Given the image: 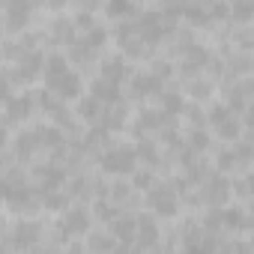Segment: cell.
I'll use <instances>...</instances> for the list:
<instances>
[{"instance_id":"6da1fadb","label":"cell","mask_w":254,"mask_h":254,"mask_svg":"<svg viewBox=\"0 0 254 254\" xmlns=\"http://www.w3.org/2000/svg\"><path fill=\"white\" fill-rule=\"evenodd\" d=\"M48 87L51 93H57L60 99H78L81 96V78L75 72H69V66L48 72Z\"/></svg>"},{"instance_id":"7a4b0ae2","label":"cell","mask_w":254,"mask_h":254,"mask_svg":"<svg viewBox=\"0 0 254 254\" xmlns=\"http://www.w3.org/2000/svg\"><path fill=\"white\" fill-rule=\"evenodd\" d=\"M135 159H138L135 150L117 147V150H108V153H105L102 168H105L108 174H132V171H135Z\"/></svg>"},{"instance_id":"3957f363","label":"cell","mask_w":254,"mask_h":254,"mask_svg":"<svg viewBox=\"0 0 254 254\" xmlns=\"http://www.w3.org/2000/svg\"><path fill=\"white\" fill-rule=\"evenodd\" d=\"M150 206H153L159 215L171 218V215H177V194H174L168 186H159V189L150 191Z\"/></svg>"},{"instance_id":"277c9868","label":"cell","mask_w":254,"mask_h":254,"mask_svg":"<svg viewBox=\"0 0 254 254\" xmlns=\"http://www.w3.org/2000/svg\"><path fill=\"white\" fill-rule=\"evenodd\" d=\"M209 120H212V126L221 132V138H239V120L233 117V111H227V108H215L212 114H209Z\"/></svg>"},{"instance_id":"5b68a950","label":"cell","mask_w":254,"mask_h":254,"mask_svg":"<svg viewBox=\"0 0 254 254\" xmlns=\"http://www.w3.org/2000/svg\"><path fill=\"white\" fill-rule=\"evenodd\" d=\"M30 6H33V0H9V9H6V24L12 30H21L30 18Z\"/></svg>"},{"instance_id":"8992f818","label":"cell","mask_w":254,"mask_h":254,"mask_svg":"<svg viewBox=\"0 0 254 254\" xmlns=\"http://www.w3.org/2000/svg\"><path fill=\"white\" fill-rule=\"evenodd\" d=\"M135 233H138V218H117L114 224H111V236H117L123 245H129V242H135Z\"/></svg>"},{"instance_id":"52a82bcc","label":"cell","mask_w":254,"mask_h":254,"mask_svg":"<svg viewBox=\"0 0 254 254\" xmlns=\"http://www.w3.org/2000/svg\"><path fill=\"white\" fill-rule=\"evenodd\" d=\"M36 239H39V227H36L33 221H21V224L15 227V233H12V245H15V248H30Z\"/></svg>"},{"instance_id":"ba28073f","label":"cell","mask_w":254,"mask_h":254,"mask_svg":"<svg viewBox=\"0 0 254 254\" xmlns=\"http://www.w3.org/2000/svg\"><path fill=\"white\" fill-rule=\"evenodd\" d=\"M135 239H138V245H141V248L156 245V239H159L156 221H153V218H138V233H135Z\"/></svg>"},{"instance_id":"9c48e42d","label":"cell","mask_w":254,"mask_h":254,"mask_svg":"<svg viewBox=\"0 0 254 254\" xmlns=\"http://www.w3.org/2000/svg\"><path fill=\"white\" fill-rule=\"evenodd\" d=\"M141 33L147 36V42H156L162 36V18H159V12H147L141 18Z\"/></svg>"},{"instance_id":"30bf717a","label":"cell","mask_w":254,"mask_h":254,"mask_svg":"<svg viewBox=\"0 0 254 254\" xmlns=\"http://www.w3.org/2000/svg\"><path fill=\"white\" fill-rule=\"evenodd\" d=\"M87 212L84 209H72L69 215H66V221H63V230L66 233H87Z\"/></svg>"},{"instance_id":"8fae6325","label":"cell","mask_w":254,"mask_h":254,"mask_svg":"<svg viewBox=\"0 0 254 254\" xmlns=\"http://www.w3.org/2000/svg\"><path fill=\"white\" fill-rule=\"evenodd\" d=\"M93 96H96L99 102H114V99L120 96V90H117V84H114V81L99 78V81L93 84Z\"/></svg>"},{"instance_id":"7c38bea8","label":"cell","mask_w":254,"mask_h":254,"mask_svg":"<svg viewBox=\"0 0 254 254\" xmlns=\"http://www.w3.org/2000/svg\"><path fill=\"white\" fill-rule=\"evenodd\" d=\"M123 75H126V63H123L120 57H114V60H108V63L102 66V78H105V81L120 84V81H123Z\"/></svg>"},{"instance_id":"4fadbf2b","label":"cell","mask_w":254,"mask_h":254,"mask_svg":"<svg viewBox=\"0 0 254 254\" xmlns=\"http://www.w3.org/2000/svg\"><path fill=\"white\" fill-rule=\"evenodd\" d=\"M159 87H162L159 75H141V78H135V93H138V96H150V93H159Z\"/></svg>"},{"instance_id":"5bb4252c","label":"cell","mask_w":254,"mask_h":254,"mask_svg":"<svg viewBox=\"0 0 254 254\" xmlns=\"http://www.w3.org/2000/svg\"><path fill=\"white\" fill-rule=\"evenodd\" d=\"M39 69H42V54H30V57L21 63V69H18V78H33Z\"/></svg>"},{"instance_id":"9a60e30c","label":"cell","mask_w":254,"mask_h":254,"mask_svg":"<svg viewBox=\"0 0 254 254\" xmlns=\"http://www.w3.org/2000/svg\"><path fill=\"white\" fill-rule=\"evenodd\" d=\"M30 108H33V99H18V102H12L9 105V120H24V117H30Z\"/></svg>"},{"instance_id":"2e32d148","label":"cell","mask_w":254,"mask_h":254,"mask_svg":"<svg viewBox=\"0 0 254 254\" xmlns=\"http://www.w3.org/2000/svg\"><path fill=\"white\" fill-rule=\"evenodd\" d=\"M227 191H230V186H227L224 180H215V183L209 186V191H206V197H209L212 203H221V200L227 197Z\"/></svg>"},{"instance_id":"e0dca14e","label":"cell","mask_w":254,"mask_h":254,"mask_svg":"<svg viewBox=\"0 0 254 254\" xmlns=\"http://www.w3.org/2000/svg\"><path fill=\"white\" fill-rule=\"evenodd\" d=\"M78 114L84 117V120H96L99 117V99L93 96V99H84L81 105H78Z\"/></svg>"},{"instance_id":"ac0fdd59","label":"cell","mask_w":254,"mask_h":254,"mask_svg":"<svg viewBox=\"0 0 254 254\" xmlns=\"http://www.w3.org/2000/svg\"><path fill=\"white\" fill-rule=\"evenodd\" d=\"M233 15H236L239 21H245V18L251 15V3H248V0H236V6H233Z\"/></svg>"},{"instance_id":"d6986e66","label":"cell","mask_w":254,"mask_h":254,"mask_svg":"<svg viewBox=\"0 0 254 254\" xmlns=\"http://www.w3.org/2000/svg\"><path fill=\"white\" fill-rule=\"evenodd\" d=\"M108 12H111V15H123V12H129V0H111V3H108Z\"/></svg>"},{"instance_id":"ffe728a7","label":"cell","mask_w":254,"mask_h":254,"mask_svg":"<svg viewBox=\"0 0 254 254\" xmlns=\"http://www.w3.org/2000/svg\"><path fill=\"white\" fill-rule=\"evenodd\" d=\"M114 245V239H105V236H93L90 239V248H111Z\"/></svg>"},{"instance_id":"44dd1931","label":"cell","mask_w":254,"mask_h":254,"mask_svg":"<svg viewBox=\"0 0 254 254\" xmlns=\"http://www.w3.org/2000/svg\"><path fill=\"white\" fill-rule=\"evenodd\" d=\"M236 165V153H221V168H233Z\"/></svg>"},{"instance_id":"7402d4cb","label":"cell","mask_w":254,"mask_h":254,"mask_svg":"<svg viewBox=\"0 0 254 254\" xmlns=\"http://www.w3.org/2000/svg\"><path fill=\"white\" fill-rule=\"evenodd\" d=\"M48 209H63V197L60 194H51L48 197Z\"/></svg>"},{"instance_id":"603a6c76","label":"cell","mask_w":254,"mask_h":254,"mask_svg":"<svg viewBox=\"0 0 254 254\" xmlns=\"http://www.w3.org/2000/svg\"><path fill=\"white\" fill-rule=\"evenodd\" d=\"M165 105H168V111H180V96H168Z\"/></svg>"},{"instance_id":"cb8c5ba5","label":"cell","mask_w":254,"mask_h":254,"mask_svg":"<svg viewBox=\"0 0 254 254\" xmlns=\"http://www.w3.org/2000/svg\"><path fill=\"white\" fill-rule=\"evenodd\" d=\"M141 156H144V159H147V162H156V159H153V147H147V144H144V147H141Z\"/></svg>"},{"instance_id":"d4e9b609","label":"cell","mask_w":254,"mask_h":254,"mask_svg":"<svg viewBox=\"0 0 254 254\" xmlns=\"http://www.w3.org/2000/svg\"><path fill=\"white\" fill-rule=\"evenodd\" d=\"M135 186H141V189H147V186H150V177H144V174H141V177H138V183H135Z\"/></svg>"},{"instance_id":"484cf974","label":"cell","mask_w":254,"mask_h":254,"mask_svg":"<svg viewBox=\"0 0 254 254\" xmlns=\"http://www.w3.org/2000/svg\"><path fill=\"white\" fill-rule=\"evenodd\" d=\"M6 96H9V90H6V84H3V81H0V99H6Z\"/></svg>"},{"instance_id":"4316f807","label":"cell","mask_w":254,"mask_h":254,"mask_svg":"<svg viewBox=\"0 0 254 254\" xmlns=\"http://www.w3.org/2000/svg\"><path fill=\"white\" fill-rule=\"evenodd\" d=\"M48 3H51V6L57 9V6H63V3H66V0H48Z\"/></svg>"}]
</instances>
